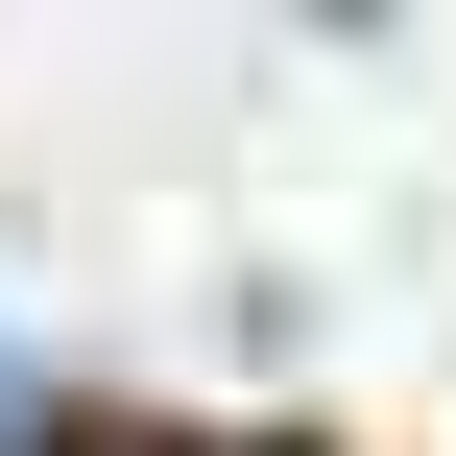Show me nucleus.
<instances>
[{"instance_id": "nucleus-1", "label": "nucleus", "mask_w": 456, "mask_h": 456, "mask_svg": "<svg viewBox=\"0 0 456 456\" xmlns=\"http://www.w3.org/2000/svg\"><path fill=\"white\" fill-rule=\"evenodd\" d=\"M0 409H24V337H0Z\"/></svg>"}]
</instances>
